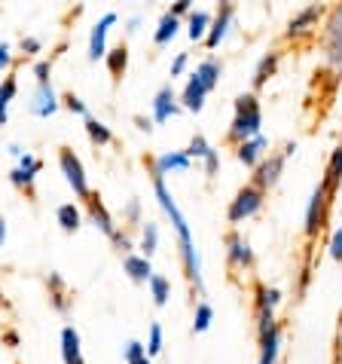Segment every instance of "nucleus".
Wrapping results in <instances>:
<instances>
[{"label":"nucleus","mask_w":342,"mask_h":364,"mask_svg":"<svg viewBox=\"0 0 342 364\" xmlns=\"http://www.w3.org/2000/svg\"><path fill=\"white\" fill-rule=\"evenodd\" d=\"M34 80H37V86L53 83V58H40V62H34Z\"/></svg>","instance_id":"nucleus-42"},{"label":"nucleus","mask_w":342,"mask_h":364,"mask_svg":"<svg viewBox=\"0 0 342 364\" xmlns=\"http://www.w3.org/2000/svg\"><path fill=\"white\" fill-rule=\"evenodd\" d=\"M135 123H138V129H140V132H153V119H147V117H135Z\"/></svg>","instance_id":"nucleus-50"},{"label":"nucleus","mask_w":342,"mask_h":364,"mask_svg":"<svg viewBox=\"0 0 342 364\" xmlns=\"http://www.w3.org/2000/svg\"><path fill=\"white\" fill-rule=\"evenodd\" d=\"M132 364H153V361H150V358H140V361H132Z\"/></svg>","instance_id":"nucleus-56"},{"label":"nucleus","mask_w":342,"mask_h":364,"mask_svg":"<svg viewBox=\"0 0 342 364\" xmlns=\"http://www.w3.org/2000/svg\"><path fill=\"white\" fill-rule=\"evenodd\" d=\"M4 343H6V346H18V333L16 331H6L4 333Z\"/></svg>","instance_id":"nucleus-52"},{"label":"nucleus","mask_w":342,"mask_h":364,"mask_svg":"<svg viewBox=\"0 0 342 364\" xmlns=\"http://www.w3.org/2000/svg\"><path fill=\"white\" fill-rule=\"evenodd\" d=\"M205 98H208V89L199 83L196 74L187 80V86H184V92L177 95L180 101V110H189V114H202L205 110Z\"/></svg>","instance_id":"nucleus-19"},{"label":"nucleus","mask_w":342,"mask_h":364,"mask_svg":"<svg viewBox=\"0 0 342 364\" xmlns=\"http://www.w3.org/2000/svg\"><path fill=\"white\" fill-rule=\"evenodd\" d=\"M168 13L175 16V18H180V16H189V13H193V4H189V0H177V4L171 6Z\"/></svg>","instance_id":"nucleus-48"},{"label":"nucleus","mask_w":342,"mask_h":364,"mask_svg":"<svg viewBox=\"0 0 342 364\" xmlns=\"http://www.w3.org/2000/svg\"><path fill=\"white\" fill-rule=\"evenodd\" d=\"M260 340V364H278V352H281V325H269L266 331L257 333Z\"/></svg>","instance_id":"nucleus-18"},{"label":"nucleus","mask_w":342,"mask_h":364,"mask_svg":"<svg viewBox=\"0 0 342 364\" xmlns=\"http://www.w3.org/2000/svg\"><path fill=\"white\" fill-rule=\"evenodd\" d=\"M330 202H333V196L327 193L324 184H318L315 190H311V199H309V205H306V239H309V242H315L318 232L324 230Z\"/></svg>","instance_id":"nucleus-7"},{"label":"nucleus","mask_w":342,"mask_h":364,"mask_svg":"<svg viewBox=\"0 0 342 364\" xmlns=\"http://www.w3.org/2000/svg\"><path fill=\"white\" fill-rule=\"evenodd\" d=\"M224 242H226V264H229V269H250L254 267V248H250V242L241 236L238 230H229Z\"/></svg>","instance_id":"nucleus-10"},{"label":"nucleus","mask_w":342,"mask_h":364,"mask_svg":"<svg viewBox=\"0 0 342 364\" xmlns=\"http://www.w3.org/2000/svg\"><path fill=\"white\" fill-rule=\"evenodd\" d=\"M324 62L330 68H342V6H333L327 13L324 25Z\"/></svg>","instance_id":"nucleus-8"},{"label":"nucleus","mask_w":342,"mask_h":364,"mask_svg":"<svg viewBox=\"0 0 342 364\" xmlns=\"http://www.w3.org/2000/svg\"><path fill=\"white\" fill-rule=\"evenodd\" d=\"M119 22L116 13H104L98 22L92 25V31H89V62H98V58L107 55V31Z\"/></svg>","instance_id":"nucleus-14"},{"label":"nucleus","mask_w":342,"mask_h":364,"mask_svg":"<svg viewBox=\"0 0 342 364\" xmlns=\"http://www.w3.org/2000/svg\"><path fill=\"white\" fill-rule=\"evenodd\" d=\"M62 107H67L70 110V114H77V117H89V107H86V101L83 98H79L77 92H65L62 95Z\"/></svg>","instance_id":"nucleus-40"},{"label":"nucleus","mask_w":342,"mask_h":364,"mask_svg":"<svg viewBox=\"0 0 342 364\" xmlns=\"http://www.w3.org/2000/svg\"><path fill=\"white\" fill-rule=\"evenodd\" d=\"M58 107H62V95H58L55 89H53V83L34 86L31 101H28V110H31L34 117H40V119H49L53 114H58Z\"/></svg>","instance_id":"nucleus-12"},{"label":"nucleus","mask_w":342,"mask_h":364,"mask_svg":"<svg viewBox=\"0 0 342 364\" xmlns=\"http://www.w3.org/2000/svg\"><path fill=\"white\" fill-rule=\"evenodd\" d=\"M123 220L128 227H138V224H144V211H140V199H128L126 205H123Z\"/></svg>","instance_id":"nucleus-38"},{"label":"nucleus","mask_w":342,"mask_h":364,"mask_svg":"<svg viewBox=\"0 0 342 364\" xmlns=\"http://www.w3.org/2000/svg\"><path fill=\"white\" fill-rule=\"evenodd\" d=\"M123 358H126V364L147 358V343H140V340H128L126 346H123Z\"/></svg>","instance_id":"nucleus-41"},{"label":"nucleus","mask_w":342,"mask_h":364,"mask_svg":"<svg viewBox=\"0 0 342 364\" xmlns=\"http://www.w3.org/2000/svg\"><path fill=\"white\" fill-rule=\"evenodd\" d=\"M202 163H205V175H208V178H214L217 171H220V154H217V150H211V154L202 159Z\"/></svg>","instance_id":"nucleus-45"},{"label":"nucleus","mask_w":342,"mask_h":364,"mask_svg":"<svg viewBox=\"0 0 342 364\" xmlns=\"http://www.w3.org/2000/svg\"><path fill=\"white\" fill-rule=\"evenodd\" d=\"M321 184L327 187L330 196H336V190L342 184V141L333 154H330V163H327V171H324V181H321Z\"/></svg>","instance_id":"nucleus-29"},{"label":"nucleus","mask_w":342,"mask_h":364,"mask_svg":"<svg viewBox=\"0 0 342 364\" xmlns=\"http://www.w3.org/2000/svg\"><path fill=\"white\" fill-rule=\"evenodd\" d=\"M309 279H311V267L306 264L303 272H299V294H306V288H309Z\"/></svg>","instance_id":"nucleus-49"},{"label":"nucleus","mask_w":342,"mask_h":364,"mask_svg":"<svg viewBox=\"0 0 342 364\" xmlns=\"http://www.w3.org/2000/svg\"><path fill=\"white\" fill-rule=\"evenodd\" d=\"M147 288H150V297H153L156 306H165L168 297H171V279L162 276V272H153L147 282Z\"/></svg>","instance_id":"nucleus-34"},{"label":"nucleus","mask_w":342,"mask_h":364,"mask_svg":"<svg viewBox=\"0 0 342 364\" xmlns=\"http://www.w3.org/2000/svg\"><path fill=\"white\" fill-rule=\"evenodd\" d=\"M214 321V306L208 300H199L196 303V312H193V333H205Z\"/></svg>","instance_id":"nucleus-35"},{"label":"nucleus","mask_w":342,"mask_h":364,"mask_svg":"<svg viewBox=\"0 0 342 364\" xmlns=\"http://www.w3.org/2000/svg\"><path fill=\"white\" fill-rule=\"evenodd\" d=\"M49 303H53V309L55 312H70V306H74V297H70V291H67V285H65V279L58 276V272H49Z\"/></svg>","instance_id":"nucleus-22"},{"label":"nucleus","mask_w":342,"mask_h":364,"mask_svg":"<svg viewBox=\"0 0 342 364\" xmlns=\"http://www.w3.org/2000/svg\"><path fill=\"white\" fill-rule=\"evenodd\" d=\"M187 62H189V55H187V53H177V58L171 62V80L184 74V70H187Z\"/></svg>","instance_id":"nucleus-47"},{"label":"nucleus","mask_w":342,"mask_h":364,"mask_svg":"<svg viewBox=\"0 0 342 364\" xmlns=\"http://www.w3.org/2000/svg\"><path fill=\"white\" fill-rule=\"evenodd\" d=\"M220 74H224V62H220V58H214V55H208L205 62H199V68H196V80L208 89V95L220 86Z\"/></svg>","instance_id":"nucleus-23"},{"label":"nucleus","mask_w":342,"mask_h":364,"mask_svg":"<svg viewBox=\"0 0 342 364\" xmlns=\"http://www.w3.org/2000/svg\"><path fill=\"white\" fill-rule=\"evenodd\" d=\"M58 168H62V175H65V181H67V187L74 190V196L86 202L89 193H92V187H89L83 159L74 154V147H58Z\"/></svg>","instance_id":"nucleus-5"},{"label":"nucleus","mask_w":342,"mask_h":364,"mask_svg":"<svg viewBox=\"0 0 342 364\" xmlns=\"http://www.w3.org/2000/svg\"><path fill=\"white\" fill-rule=\"evenodd\" d=\"M110 242H114V248H116L123 257L135 255V248H138V245H135V239H132V232H128V230H116L114 236H110Z\"/></svg>","instance_id":"nucleus-37"},{"label":"nucleus","mask_w":342,"mask_h":364,"mask_svg":"<svg viewBox=\"0 0 342 364\" xmlns=\"http://www.w3.org/2000/svg\"><path fill=\"white\" fill-rule=\"evenodd\" d=\"M83 129H86V135H89V141H92L95 147L114 144V132H110V126L104 123V119H98V117L89 114V117L83 119Z\"/></svg>","instance_id":"nucleus-28"},{"label":"nucleus","mask_w":342,"mask_h":364,"mask_svg":"<svg viewBox=\"0 0 342 364\" xmlns=\"http://www.w3.org/2000/svg\"><path fill=\"white\" fill-rule=\"evenodd\" d=\"M55 220L65 232H77L83 227V208H79L77 202H62V205L55 208Z\"/></svg>","instance_id":"nucleus-27"},{"label":"nucleus","mask_w":342,"mask_h":364,"mask_svg":"<svg viewBox=\"0 0 342 364\" xmlns=\"http://www.w3.org/2000/svg\"><path fill=\"white\" fill-rule=\"evenodd\" d=\"M177 31H180V18H175L171 13H162V16H159L156 31H153V43L156 46H168L171 40L177 37Z\"/></svg>","instance_id":"nucleus-32"},{"label":"nucleus","mask_w":342,"mask_h":364,"mask_svg":"<svg viewBox=\"0 0 342 364\" xmlns=\"http://www.w3.org/2000/svg\"><path fill=\"white\" fill-rule=\"evenodd\" d=\"M16 92H18V77L9 70V74L0 80V126L9 119V105H13Z\"/></svg>","instance_id":"nucleus-30"},{"label":"nucleus","mask_w":342,"mask_h":364,"mask_svg":"<svg viewBox=\"0 0 342 364\" xmlns=\"http://www.w3.org/2000/svg\"><path fill=\"white\" fill-rule=\"evenodd\" d=\"M144 166L150 168V178H165L168 171H187L193 166V159L187 156V150H168V154L159 156H144Z\"/></svg>","instance_id":"nucleus-11"},{"label":"nucleus","mask_w":342,"mask_h":364,"mask_svg":"<svg viewBox=\"0 0 342 364\" xmlns=\"http://www.w3.org/2000/svg\"><path fill=\"white\" fill-rule=\"evenodd\" d=\"M6 230H9V227H6V218L0 215V248H4V242H6Z\"/></svg>","instance_id":"nucleus-53"},{"label":"nucleus","mask_w":342,"mask_h":364,"mask_svg":"<svg viewBox=\"0 0 342 364\" xmlns=\"http://www.w3.org/2000/svg\"><path fill=\"white\" fill-rule=\"evenodd\" d=\"M58 343H62V361L65 364H86V358H83V340H79V331L74 325L62 328V337H58Z\"/></svg>","instance_id":"nucleus-20"},{"label":"nucleus","mask_w":342,"mask_h":364,"mask_svg":"<svg viewBox=\"0 0 342 364\" xmlns=\"http://www.w3.org/2000/svg\"><path fill=\"white\" fill-rule=\"evenodd\" d=\"M260 126H263V107H260L257 92L238 95L236 98L233 123H229V132H226V141H229V144H236V147L245 144V141L260 135Z\"/></svg>","instance_id":"nucleus-2"},{"label":"nucleus","mask_w":342,"mask_h":364,"mask_svg":"<svg viewBox=\"0 0 342 364\" xmlns=\"http://www.w3.org/2000/svg\"><path fill=\"white\" fill-rule=\"evenodd\" d=\"M6 150H9V156H16V159H18V156H22V154H25V150H22V144H9Z\"/></svg>","instance_id":"nucleus-54"},{"label":"nucleus","mask_w":342,"mask_h":364,"mask_svg":"<svg viewBox=\"0 0 342 364\" xmlns=\"http://www.w3.org/2000/svg\"><path fill=\"white\" fill-rule=\"evenodd\" d=\"M278 62H281V53H278V49H272V53H266L263 58H260V65H257V70H254V89H263L266 80L275 77Z\"/></svg>","instance_id":"nucleus-33"},{"label":"nucleus","mask_w":342,"mask_h":364,"mask_svg":"<svg viewBox=\"0 0 342 364\" xmlns=\"http://www.w3.org/2000/svg\"><path fill=\"white\" fill-rule=\"evenodd\" d=\"M22 53H25L28 58H34V55H40V53H43V40H40V37H34V34H28V37H22Z\"/></svg>","instance_id":"nucleus-43"},{"label":"nucleus","mask_w":342,"mask_h":364,"mask_svg":"<svg viewBox=\"0 0 342 364\" xmlns=\"http://www.w3.org/2000/svg\"><path fill=\"white\" fill-rule=\"evenodd\" d=\"M83 205H86L89 224H92L95 230H101L107 239H110V236H114V232L119 230V227H116V220H114V215H110L107 205L101 202V193H98V190H92V193H89V199L83 202Z\"/></svg>","instance_id":"nucleus-13"},{"label":"nucleus","mask_w":342,"mask_h":364,"mask_svg":"<svg viewBox=\"0 0 342 364\" xmlns=\"http://www.w3.org/2000/svg\"><path fill=\"white\" fill-rule=\"evenodd\" d=\"M266 150H269V141L263 135H257V138L245 141V144H238L236 147V156H238V163H245L248 168H257L260 163H263Z\"/></svg>","instance_id":"nucleus-21"},{"label":"nucleus","mask_w":342,"mask_h":364,"mask_svg":"<svg viewBox=\"0 0 342 364\" xmlns=\"http://www.w3.org/2000/svg\"><path fill=\"white\" fill-rule=\"evenodd\" d=\"M153 123H168L171 117H177L180 114V101H177V92H175V86L171 83H165L162 89H159V92L153 95Z\"/></svg>","instance_id":"nucleus-16"},{"label":"nucleus","mask_w":342,"mask_h":364,"mask_svg":"<svg viewBox=\"0 0 342 364\" xmlns=\"http://www.w3.org/2000/svg\"><path fill=\"white\" fill-rule=\"evenodd\" d=\"M297 154V144L294 141H287L281 150H275V154H266L263 156V163H260L257 168H254V178H250V184L254 187H260V190H272L278 181H281V175H285V166H287V159Z\"/></svg>","instance_id":"nucleus-3"},{"label":"nucleus","mask_w":342,"mask_h":364,"mask_svg":"<svg viewBox=\"0 0 342 364\" xmlns=\"http://www.w3.org/2000/svg\"><path fill=\"white\" fill-rule=\"evenodd\" d=\"M330 257H333V260H339V264H342V224L336 227L333 239H330Z\"/></svg>","instance_id":"nucleus-44"},{"label":"nucleus","mask_w":342,"mask_h":364,"mask_svg":"<svg viewBox=\"0 0 342 364\" xmlns=\"http://www.w3.org/2000/svg\"><path fill=\"white\" fill-rule=\"evenodd\" d=\"M123 269H126V276L138 282V285H147L150 276H153V264L144 257V255H128L123 257Z\"/></svg>","instance_id":"nucleus-25"},{"label":"nucleus","mask_w":342,"mask_h":364,"mask_svg":"<svg viewBox=\"0 0 342 364\" xmlns=\"http://www.w3.org/2000/svg\"><path fill=\"white\" fill-rule=\"evenodd\" d=\"M40 171H43V159L25 150V154L18 156L16 168L9 171V184H13L16 190H22V193H28V196H34V181H37Z\"/></svg>","instance_id":"nucleus-9"},{"label":"nucleus","mask_w":342,"mask_h":364,"mask_svg":"<svg viewBox=\"0 0 342 364\" xmlns=\"http://www.w3.org/2000/svg\"><path fill=\"white\" fill-rule=\"evenodd\" d=\"M281 303V291L278 288H269L263 282L254 285V321H257V333L266 331L269 325H275V309Z\"/></svg>","instance_id":"nucleus-6"},{"label":"nucleus","mask_w":342,"mask_h":364,"mask_svg":"<svg viewBox=\"0 0 342 364\" xmlns=\"http://www.w3.org/2000/svg\"><path fill=\"white\" fill-rule=\"evenodd\" d=\"M156 248H159V224L144 220V224H140V239H138V255H144L150 260L156 255Z\"/></svg>","instance_id":"nucleus-31"},{"label":"nucleus","mask_w":342,"mask_h":364,"mask_svg":"<svg viewBox=\"0 0 342 364\" xmlns=\"http://www.w3.org/2000/svg\"><path fill=\"white\" fill-rule=\"evenodd\" d=\"M153 193H156L159 208L165 211V218L171 220V227H175V232H177L180 264H184V272H187L189 285H193L199 294H202V260H199V251H196V242H193V230H189L184 211L177 208V202H175V196H171L165 178H156L153 175Z\"/></svg>","instance_id":"nucleus-1"},{"label":"nucleus","mask_w":342,"mask_h":364,"mask_svg":"<svg viewBox=\"0 0 342 364\" xmlns=\"http://www.w3.org/2000/svg\"><path fill=\"white\" fill-rule=\"evenodd\" d=\"M138 28H140V16L135 13V16H132V18H128V22H126V31H128V34H135Z\"/></svg>","instance_id":"nucleus-51"},{"label":"nucleus","mask_w":342,"mask_h":364,"mask_svg":"<svg viewBox=\"0 0 342 364\" xmlns=\"http://www.w3.org/2000/svg\"><path fill=\"white\" fill-rule=\"evenodd\" d=\"M321 16H324V9H321L318 4H309V6H303L299 13L290 18L287 22V40H297V37H306V34H311L318 28V22H321Z\"/></svg>","instance_id":"nucleus-15"},{"label":"nucleus","mask_w":342,"mask_h":364,"mask_svg":"<svg viewBox=\"0 0 342 364\" xmlns=\"http://www.w3.org/2000/svg\"><path fill=\"white\" fill-rule=\"evenodd\" d=\"M0 309H9V300L4 297V291H0Z\"/></svg>","instance_id":"nucleus-55"},{"label":"nucleus","mask_w":342,"mask_h":364,"mask_svg":"<svg viewBox=\"0 0 342 364\" xmlns=\"http://www.w3.org/2000/svg\"><path fill=\"white\" fill-rule=\"evenodd\" d=\"M104 65L110 70V77L116 80H123L126 77V70H128V43H116V46H110L107 49V55H104Z\"/></svg>","instance_id":"nucleus-24"},{"label":"nucleus","mask_w":342,"mask_h":364,"mask_svg":"<svg viewBox=\"0 0 342 364\" xmlns=\"http://www.w3.org/2000/svg\"><path fill=\"white\" fill-rule=\"evenodd\" d=\"M13 68V49H9L6 40H0V70H9Z\"/></svg>","instance_id":"nucleus-46"},{"label":"nucleus","mask_w":342,"mask_h":364,"mask_svg":"<svg viewBox=\"0 0 342 364\" xmlns=\"http://www.w3.org/2000/svg\"><path fill=\"white\" fill-rule=\"evenodd\" d=\"M233 18H236V6H233V4H220L217 16L211 18L208 37H205V46H208V49H217L220 43H224V37L229 34V28H233Z\"/></svg>","instance_id":"nucleus-17"},{"label":"nucleus","mask_w":342,"mask_h":364,"mask_svg":"<svg viewBox=\"0 0 342 364\" xmlns=\"http://www.w3.org/2000/svg\"><path fill=\"white\" fill-rule=\"evenodd\" d=\"M211 18H214V16H211L208 9H193V13L187 16V37L193 40V43H205Z\"/></svg>","instance_id":"nucleus-26"},{"label":"nucleus","mask_w":342,"mask_h":364,"mask_svg":"<svg viewBox=\"0 0 342 364\" xmlns=\"http://www.w3.org/2000/svg\"><path fill=\"white\" fill-rule=\"evenodd\" d=\"M162 349H165V333H162V325L153 321V325H150V333H147V358L159 355Z\"/></svg>","instance_id":"nucleus-36"},{"label":"nucleus","mask_w":342,"mask_h":364,"mask_svg":"<svg viewBox=\"0 0 342 364\" xmlns=\"http://www.w3.org/2000/svg\"><path fill=\"white\" fill-rule=\"evenodd\" d=\"M211 150H214V147L208 144L205 135H193V141H189V147H187V156H189V159H205Z\"/></svg>","instance_id":"nucleus-39"},{"label":"nucleus","mask_w":342,"mask_h":364,"mask_svg":"<svg viewBox=\"0 0 342 364\" xmlns=\"http://www.w3.org/2000/svg\"><path fill=\"white\" fill-rule=\"evenodd\" d=\"M263 202H266V190H260V187H254L248 181L245 187H238V193L229 199V208H226V220L229 224H245L248 218H254L260 208H263Z\"/></svg>","instance_id":"nucleus-4"}]
</instances>
